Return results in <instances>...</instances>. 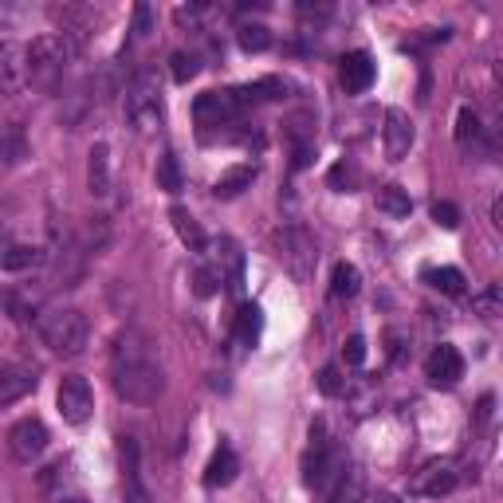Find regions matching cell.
<instances>
[{"label":"cell","mask_w":503,"mask_h":503,"mask_svg":"<svg viewBox=\"0 0 503 503\" xmlns=\"http://www.w3.org/2000/svg\"><path fill=\"white\" fill-rule=\"evenodd\" d=\"M110 382H115V393L130 405H154L161 393H166V369L158 362V350L150 343L146 330L126 327L115 338V350H110Z\"/></svg>","instance_id":"cell-1"},{"label":"cell","mask_w":503,"mask_h":503,"mask_svg":"<svg viewBox=\"0 0 503 503\" xmlns=\"http://www.w3.org/2000/svg\"><path fill=\"white\" fill-rule=\"evenodd\" d=\"M36 330H40L44 346L60 358H79L91 343V322L75 307H47L36 315Z\"/></svg>","instance_id":"cell-2"},{"label":"cell","mask_w":503,"mask_h":503,"mask_svg":"<svg viewBox=\"0 0 503 503\" xmlns=\"http://www.w3.org/2000/svg\"><path fill=\"white\" fill-rule=\"evenodd\" d=\"M75 60V40L63 32H44L28 44V79L40 91H55L63 83V71Z\"/></svg>","instance_id":"cell-3"},{"label":"cell","mask_w":503,"mask_h":503,"mask_svg":"<svg viewBox=\"0 0 503 503\" xmlns=\"http://www.w3.org/2000/svg\"><path fill=\"white\" fill-rule=\"evenodd\" d=\"M122 110H126V122L134 130H154L161 115H166V102H161V87L154 75H138L126 87V99H122Z\"/></svg>","instance_id":"cell-4"},{"label":"cell","mask_w":503,"mask_h":503,"mask_svg":"<svg viewBox=\"0 0 503 503\" xmlns=\"http://www.w3.org/2000/svg\"><path fill=\"white\" fill-rule=\"evenodd\" d=\"M280 256H283V264H288L291 280L311 283L315 264H319V248H315V236L303 229V224H288V229L280 232Z\"/></svg>","instance_id":"cell-5"},{"label":"cell","mask_w":503,"mask_h":503,"mask_svg":"<svg viewBox=\"0 0 503 503\" xmlns=\"http://www.w3.org/2000/svg\"><path fill=\"white\" fill-rule=\"evenodd\" d=\"M55 405H60V417L68 425H87L91 413H94V393H91V382L83 374H68L55 389Z\"/></svg>","instance_id":"cell-6"},{"label":"cell","mask_w":503,"mask_h":503,"mask_svg":"<svg viewBox=\"0 0 503 503\" xmlns=\"http://www.w3.org/2000/svg\"><path fill=\"white\" fill-rule=\"evenodd\" d=\"M44 449H47V425L40 417H24V421H16L8 429V452H12V460L32 464L44 457Z\"/></svg>","instance_id":"cell-7"},{"label":"cell","mask_w":503,"mask_h":503,"mask_svg":"<svg viewBox=\"0 0 503 503\" xmlns=\"http://www.w3.org/2000/svg\"><path fill=\"white\" fill-rule=\"evenodd\" d=\"M28 83V47L12 36H0V94H16Z\"/></svg>","instance_id":"cell-8"},{"label":"cell","mask_w":503,"mask_h":503,"mask_svg":"<svg viewBox=\"0 0 503 503\" xmlns=\"http://www.w3.org/2000/svg\"><path fill=\"white\" fill-rule=\"evenodd\" d=\"M40 385V377H36V366L28 362H8L0 366V410H8V405L24 402L32 389Z\"/></svg>","instance_id":"cell-9"},{"label":"cell","mask_w":503,"mask_h":503,"mask_svg":"<svg viewBox=\"0 0 503 503\" xmlns=\"http://www.w3.org/2000/svg\"><path fill=\"white\" fill-rule=\"evenodd\" d=\"M118 457H122V503H150V491L138 472V441L134 436H122L118 441Z\"/></svg>","instance_id":"cell-10"},{"label":"cell","mask_w":503,"mask_h":503,"mask_svg":"<svg viewBox=\"0 0 503 503\" xmlns=\"http://www.w3.org/2000/svg\"><path fill=\"white\" fill-rule=\"evenodd\" d=\"M236 115H240V110H236L229 91H205V94H197V102H193V118L201 122V126H229Z\"/></svg>","instance_id":"cell-11"},{"label":"cell","mask_w":503,"mask_h":503,"mask_svg":"<svg viewBox=\"0 0 503 503\" xmlns=\"http://www.w3.org/2000/svg\"><path fill=\"white\" fill-rule=\"evenodd\" d=\"M382 142H385V158L389 161H402L413 150V122L405 110L389 107L385 110V126H382Z\"/></svg>","instance_id":"cell-12"},{"label":"cell","mask_w":503,"mask_h":503,"mask_svg":"<svg viewBox=\"0 0 503 503\" xmlns=\"http://www.w3.org/2000/svg\"><path fill=\"white\" fill-rule=\"evenodd\" d=\"M425 377H429L433 385H457L460 377H464V358H460V350L457 346H449V343H441L429 354V362H425Z\"/></svg>","instance_id":"cell-13"},{"label":"cell","mask_w":503,"mask_h":503,"mask_svg":"<svg viewBox=\"0 0 503 503\" xmlns=\"http://www.w3.org/2000/svg\"><path fill=\"white\" fill-rule=\"evenodd\" d=\"M311 441L315 444H311L307 460H303V480H307L311 488H327L330 468H335V457H330V444H327V436H322V425H315Z\"/></svg>","instance_id":"cell-14"},{"label":"cell","mask_w":503,"mask_h":503,"mask_svg":"<svg viewBox=\"0 0 503 503\" xmlns=\"http://www.w3.org/2000/svg\"><path fill=\"white\" fill-rule=\"evenodd\" d=\"M374 75H377V68H374V60H369V52H346L343 63H338V79H343V87L350 94L369 91Z\"/></svg>","instance_id":"cell-15"},{"label":"cell","mask_w":503,"mask_h":503,"mask_svg":"<svg viewBox=\"0 0 503 503\" xmlns=\"http://www.w3.org/2000/svg\"><path fill=\"white\" fill-rule=\"evenodd\" d=\"M457 483H460V476L449 460H433V464H425V472L417 476V491L429 499H441V496H449V491H457Z\"/></svg>","instance_id":"cell-16"},{"label":"cell","mask_w":503,"mask_h":503,"mask_svg":"<svg viewBox=\"0 0 503 503\" xmlns=\"http://www.w3.org/2000/svg\"><path fill=\"white\" fill-rule=\"evenodd\" d=\"M87 189H91V197L110 193V146L107 142H94L87 154Z\"/></svg>","instance_id":"cell-17"},{"label":"cell","mask_w":503,"mask_h":503,"mask_svg":"<svg viewBox=\"0 0 503 503\" xmlns=\"http://www.w3.org/2000/svg\"><path fill=\"white\" fill-rule=\"evenodd\" d=\"M330 503H366V472L358 464H346L338 472L335 488H330Z\"/></svg>","instance_id":"cell-18"},{"label":"cell","mask_w":503,"mask_h":503,"mask_svg":"<svg viewBox=\"0 0 503 503\" xmlns=\"http://www.w3.org/2000/svg\"><path fill=\"white\" fill-rule=\"evenodd\" d=\"M236 472H240V460H236V452L229 444H221V449L213 452V460H208L205 468V488H229L236 480Z\"/></svg>","instance_id":"cell-19"},{"label":"cell","mask_w":503,"mask_h":503,"mask_svg":"<svg viewBox=\"0 0 503 503\" xmlns=\"http://www.w3.org/2000/svg\"><path fill=\"white\" fill-rule=\"evenodd\" d=\"M169 221H174V229H177V236H182V244L189 252H205L208 248V236H205V229L197 224V216L189 213V208H174Z\"/></svg>","instance_id":"cell-20"},{"label":"cell","mask_w":503,"mask_h":503,"mask_svg":"<svg viewBox=\"0 0 503 503\" xmlns=\"http://www.w3.org/2000/svg\"><path fill=\"white\" fill-rule=\"evenodd\" d=\"M229 94H232L236 110H244V107H256V102L280 99V94H283V83H280V79H260V83H248V87H236V91H229Z\"/></svg>","instance_id":"cell-21"},{"label":"cell","mask_w":503,"mask_h":503,"mask_svg":"<svg viewBox=\"0 0 503 503\" xmlns=\"http://www.w3.org/2000/svg\"><path fill=\"white\" fill-rule=\"evenodd\" d=\"M221 283L229 291H240L244 288V252H240V244L236 240H221Z\"/></svg>","instance_id":"cell-22"},{"label":"cell","mask_w":503,"mask_h":503,"mask_svg":"<svg viewBox=\"0 0 503 503\" xmlns=\"http://www.w3.org/2000/svg\"><path fill=\"white\" fill-rule=\"evenodd\" d=\"M252 182H256V166H232L229 174H221V177H216L213 193L229 201V197H240L244 189H252Z\"/></svg>","instance_id":"cell-23"},{"label":"cell","mask_w":503,"mask_h":503,"mask_svg":"<svg viewBox=\"0 0 503 503\" xmlns=\"http://www.w3.org/2000/svg\"><path fill=\"white\" fill-rule=\"evenodd\" d=\"M260 330H264V311L256 303H240V311H236V338L244 346H256L260 343Z\"/></svg>","instance_id":"cell-24"},{"label":"cell","mask_w":503,"mask_h":503,"mask_svg":"<svg viewBox=\"0 0 503 503\" xmlns=\"http://www.w3.org/2000/svg\"><path fill=\"white\" fill-rule=\"evenodd\" d=\"M28 158V138H24V126H4L0 130V161L4 166H20V161Z\"/></svg>","instance_id":"cell-25"},{"label":"cell","mask_w":503,"mask_h":503,"mask_svg":"<svg viewBox=\"0 0 503 503\" xmlns=\"http://www.w3.org/2000/svg\"><path fill=\"white\" fill-rule=\"evenodd\" d=\"M44 260H47V252L36 248V244H12L0 268H4V272H32V268H40Z\"/></svg>","instance_id":"cell-26"},{"label":"cell","mask_w":503,"mask_h":503,"mask_svg":"<svg viewBox=\"0 0 503 503\" xmlns=\"http://www.w3.org/2000/svg\"><path fill=\"white\" fill-rule=\"evenodd\" d=\"M358 288H362V275H358L354 264H335V275H330V296L335 299H354Z\"/></svg>","instance_id":"cell-27"},{"label":"cell","mask_w":503,"mask_h":503,"mask_svg":"<svg viewBox=\"0 0 503 503\" xmlns=\"http://www.w3.org/2000/svg\"><path fill=\"white\" fill-rule=\"evenodd\" d=\"M377 208H382L385 216H393V221H405V216L413 213V201L402 185H385L382 193H377Z\"/></svg>","instance_id":"cell-28"},{"label":"cell","mask_w":503,"mask_h":503,"mask_svg":"<svg viewBox=\"0 0 503 503\" xmlns=\"http://www.w3.org/2000/svg\"><path fill=\"white\" fill-rule=\"evenodd\" d=\"M425 280L433 283L441 296H452V299H460L464 296V272L460 268H433Z\"/></svg>","instance_id":"cell-29"},{"label":"cell","mask_w":503,"mask_h":503,"mask_svg":"<svg viewBox=\"0 0 503 503\" xmlns=\"http://www.w3.org/2000/svg\"><path fill=\"white\" fill-rule=\"evenodd\" d=\"M158 189H166V193H174V197L185 189L182 166H177L174 154H161V158H158Z\"/></svg>","instance_id":"cell-30"},{"label":"cell","mask_w":503,"mask_h":503,"mask_svg":"<svg viewBox=\"0 0 503 503\" xmlns=\"http://www.w3.org/2000/svg\"><path fill=\"white\" fill-rule=\"evenodd\" d=\"M236 40H240L244 52H268L272 47V28L268 24H240V32H236Z\"/></svg>","instance_id":"cell-31"},{"label":"cell","mask_w":503,"mask_h":503,"mask_svg":"<svg viewBox=\"0 0 503 503\" xmlns=\"http://www.w3.org/2000/svg\"><path fill=\"white\" fill-rule=\"evenodd\" d=\"M472 311L483 319H496L499 311H503V291H499V283H491V288H483L480 296H472Z\"/></svg>","instance_id":"cell-32"},{"label":"cell","mask_w":503,"mask_h":503,"mask_svg":"<svg viewBox=\"0 0 503 503\" xmlns=\"http://www.w3.org/2000/svg\"><path fill=\"white\" fill-rule=\"evenodd\" d=\"M169 71H174L177 83H189V79H197V71H201V60H197V52H174L169 55Z\"/></svg>","instance_id":"cell-33"},{"label":"cell","mask_w":503,"mask_h":503,"mask_svg":"<svg viewBox=\"0 0 503 503\" xmlns=\"http://www.w3.org/2000/svg\"><path fill=\"white\" fill-rule=\"evenodd\" d=\"M193 291H197V299H213L216 291H221V272L201 264V268L193 272Z\"/></svg>","instance_id":"cell-34"},{"label":"cell","mask_w":503,"mask_h":503,"mask_svg":"<svg viewBox=\"0 0 503 503\" xmlns=\"http://www.w3.org/2000/svg\"><path fill=\"white\" fill-rule=\"evenodd\" d=\"M480 138V115L472 107H460V115H457V142L460 146H468V142H476Z\"/></svg>","instance_id":"cell-35"},{"label":"cell","mask_w":503,"mask_h":503,"mask_svg":"<svg viewBox=\"0 0 503 503\" xmlns=\"http://www.w3.org/2000/svg\"><path fill=\"white\" fill-rule=\"evenodd\" d=\"M319 389L327 397H343L346 393V377L338 374V366H322V374H319Z\"/></svg>","instance_id":"cell-36"},{"label":"cell","mask_w":503,"mask_h":503,"mask_svg":"<svg viewBox=\"0 0 503 503\" xmlns=\"http://www.w3.org/2000/svg\"><path fill=\"white\" fill-rule=\"evenodd\" d=\"M433 221L441 224V229H457V224H460V208L452 201H436L433 205Z\"/></svg>","instance_id":"cell-37"},{"label":"cell","mask_w":503,"mask_h":503,"mask_svg":"<svg viewBox=\"0 0 503 503\" xmlns=\"http://www.w3.org/2000/svg\"><path fill=\"white\" fill-rule=\"evenodd\" d=\"M343 358H346L350 366H362L366 362V338L362 335H350L346 346H343Z\"/></svg>","instance_id":"cell-38"},{"label":"cell","mask_w":503,"mask_h":503,"mask_svg":"<svg viewBox=\"0 0 503 503\" xmlns=\"http://www.w3.org/2000/svg\"><path fill=\"white\" fill-rule=\"evenodd\" d=\"M150 32H154V8H150V4H138V8H134V36L142 40V36H150Z\"/></svg>","instance_id":"cell-39"},{"label":"cell","mask_w":503,"mask_h":503,"mask_svg":"<svg viewBox=\"0 0 503 503\" xmlns=\"http://www.w3.org/2000/svg\"><path fill=\"white\" fill-rule=\"evenodd\" d=\"M12 244H16V240H12V232H8L4 224H0V264H4V256H8V248H12Z\"/></svg>","instance_id":"cell-40"},{"label":"cell","mask_w":503,"mask_h":503,"mask_svg":"<svg viewBox=\"0 0 503 503\" xmlns=\"http://www.w3.org/2000/svg\"><path fill=\"white\" fill-rule=\"evenodd\" d=\"M55 503H91V499H83V496H60Z\"/></svg>","instance_id":"cell-41"},{"label":"cell","mask_w":503,"mask_h":503,"mask_svg":"<svg viewBox=\"0 0 503 503\" xmlns=\"http://www.w3.org/2000/svg\"><path fill=\"white\" fill-rule=\"evenodd\" d=\"M377 503H397V499H393V496H382V499H377Z\"/></svg>","instance_id":"cell-42"}]
</instances>
